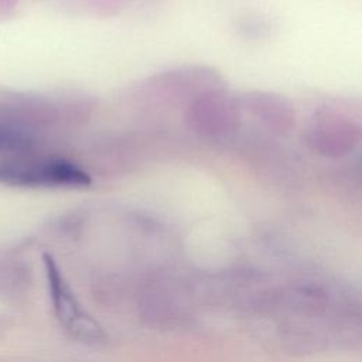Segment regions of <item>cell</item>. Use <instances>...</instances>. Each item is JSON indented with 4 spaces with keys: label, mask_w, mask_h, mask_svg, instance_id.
I'll use <instances>...</instances> for the list:
<instances>
[{
    "label": "cell",
    "mask_w": 362,
    "mask_h": 362,
    "mask_svg": "<svg viewBox=\"0 0 362 362\" xmlns=\"http://www.w3.org/2000/svg\"><path fill=\"white\" fill-rule=\"evenodd\" d=\"M90 178L74 161L35 151L0 158V184L16 188H76Z\"/></svg>",
    "instance_id": "obj_1"
},
{
    "label": "cell",
    "mask_w": 362,
    "mask_h": 362,
    "mask_svg": "<svg viewBox=\"0 0 362 362\" xmlns=\"http://www.w3.org/2000/svg\"><path fill=\"white\" fill-rule=\"evenodd\" d=\"M359 141V127L341 116H321L308 133V143L320 154L342 156Z\"/></svg>",
    "instance_id": "obj_4"
},
{
    "label": "cell",
    "mask_w": 362,
    "mask_h": 362,
    "mask_svg": "<svg viewBox=\"0 0 362 362\" xmlns=\"http://www.w3.org/2000/svg\"><path fill=\"white\" fill-rule=\"evenodd\" d=\"M238 105L223 93L199 95V99L191 103L187 120L191 127L205 134H219L230 130L235 124Z\"/></svg>",
    "instance_id": "obj_3"
},
{
    "label": "cell",
    "mask_w": 362,
    "mask_h": 362,
    "mask_svg": "<svg viewBox=\"0 0 362 362\" xmlns=\"http://www.w3.org/2000/svg\"><path fill=\"white\" fill-rule=\"evenodd\" d=\"M44 263L54 310L59 322L78 339L89 342L100 341L103 338L102 328L81 307L76 297L71 291L69 284L65 281L58 264L49 256L44 257Z\"/></svg>",
    "instance_id": "obj_2"
},
{
    "label": "cell",
    "mask_w": 362,
    "mask_h": 362,
    "mask_svg": "<svg viewBox=\"0 0 362 362\" xmlns=\"http://www.w3.org/2000/svg\"><path fill=\"white\" fill-rule=\"evenodd\" d=\"M40 130L20 117H0V158L34 151Z\"/></svg>",
    "instance_id": "obj_5"
},
{
    "label": "cell",
    "mask_w": 362,
    "mask_h": 362,
    "mask_svg": "<svg viewBox=\"0 0 362 362\" xmlns=\"http://www.w3.org/2000/svg\"><path fill=\"white\" fill-rule=\"evenodd\" d=\"M243 107L270 129L286 132L291 127L293 110L284 99L264 93H257L255 96L247 95Z\"/></svg>",
    "instance_id": "obj_6"
}]
</instances>
